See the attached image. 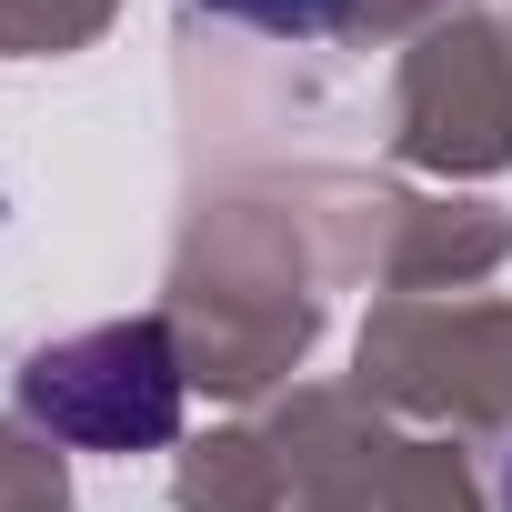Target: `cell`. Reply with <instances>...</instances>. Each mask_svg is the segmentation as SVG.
<instances>
[{
  "instance_id": "7a4b0ae2",
  "label": "cell",
  "mask_w": 512,
  "mask_h": 512,
  "mask_svg": "<svg viewBox=\"0 0 512 512\" xmlns=\"http://www.w3.org/2000/svg\"><path fill=\"white\" fill-rule=\"evenodd\" d=\"M211 11H231L251 31H282V41H312V31H332L352 11V0H211Z\"/></svg>"
},
{
  "instance_id": "6da1fadb",
  "label": "cell",
  "mask_w": 512,
  "mask_h": 512,
  "mask_svg": "<svg viewBox=\"0 0 512 512\" xmlns=\"http://www.w3.org/2000/svg\"><path fill=\"white\" fill-rule=\"evenodd\" d=\"M21 412L81 452H161L181 432V352L161 322H101L21 362Z\"/></svg>"
},
{
  "instance_id": "3957f363",
  "label": "cell",
  "mask_w": 512,
  "mask_h": 512,
  "mask_svg": "<svg viewBox=\"0 0 512 512\" xmlns=\"http://www.w3.org/2000/svg\"><path fill=\"white\" fill-rule=\"evenodd\" d=\"M502 512H512V462H502Z\"/></svg>"
}]
</instances>
